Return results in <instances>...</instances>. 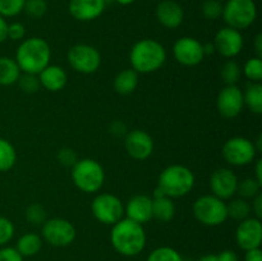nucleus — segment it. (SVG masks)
I'll return each mask as SVG.
<instances>
[{"mask_svg": "<svg viewBox=\"0 0 262 261\" xmlns=\"http://www.w3.org/2000/svg\"><path fill=\"white\" fill-rule=\"evenodd\" d=\"M50 45L41 37L26 38L15 53V61L23 73L38 74L50 64Z\"/></svg>", "mask_w": 262, "mask_h": 261, "instance_id": "nucleus-2", "label": "nucleus"}, {"mask_svg": "<svg viewBox=\"0 0 262 261\" xmlns=\"http://www.w3.org/2000/svg\"><path fill=\"white\" fill-rule=\"evenodd\" d=\"M173 55L182 66L194 67L204 60V46L197 38L184 36L174 44Z\"/></svg>", "mask_w": 262, "mask_h": 261, "instance_id": "nucleus-13", "label": "nucleus"}, {"mask_svg": "<svg viewBox=\"0 0 262 261\" xmlns=\"http://www.w3.org/2000/svg\"><path fill=\"white\" fill-rule=\"evenodd\" d=\"M156 18L165 28H178L183 23L184 10L174 0H163L156 7Z\"/></svg>", "mask_w": 262, "mask_h": 261, "instance_id": "nucleus-20", "label": "nucleus"}, {"mask_svg": "<svg viewBox=\"0 0 262 261\" xmlns=\"http://www.w3.org/2000/svg\"><path fill=\"white\" fill-rule=\"evenodd\" d=\"M243 101L245 105L255 114H261L262 113V84L253 83L248 84L246 91L243 92Z\"/></svg>", "mask_w": 262, "mask_h": 261, "instance_id": "nucleus-26", "label": "nucleus"}, {"mask_svg": "<svg viewBox=\"0 0 262 261\" xmlns=\"http://www.w3.org/2000/svg\"><path fill=\"white\" fill-rule=\"evenodd\" d=\"M253 178L258 182V183L262 184V160L258 159L256 161V166H255V177Z\"/></svg>", "mask_w": 262, "mask_h": 261, "instance_id": "nucleus-48", "label": "nucleus"}, {"mask_svg": "<svg viewBox=\"0 0 262 261\" xmlns=\"http://www.w3.org/2000/svg\"><path fill=\"white\" fill-rule=\"evenodd\" d=\"M25 216L30 224L37 227V225H42L48 220V211H46V209L41 204L33 202V204L27 206L25 211Z\"/></svg>", "mask_w": 262, "mask_h": 261, "instance_id": "nucleus-31", "label": "nucleus"}, {"mask_svg": "<svg viewBox=\"0 0 262 261\" xmlns=\"http://www.w3.org/2000/svg\"><path fill=\"white\" fill-rule=\"evenodd\" d=\"M245 261H262V251L261 248H252V250L246 251Z\"/></svg>", "mask_w": 262, "mask_h": 261, "instance_id": "nucleus-44", "label": "nucleus"}, {"mask_svg": "<svg viewBox=\"0 0 262 261\" xmlns=\"http://www.w3.org/2000/svg\"><path fill=\"white\" fill-rule=\"evenodd\" d=\"M146 261H183V257L176 248L161 246L151 251Z\"/></svg>", "mask_w": 262, "mask_h": 261, "instance_id": "nucleus-30", "label": "nucleus"}, {"mask_svg": "<svg viewBox=\"0 0 262 261\" xmlns=\"http://www.w3.org/2000/svg\"><path fill=\"white\" fill-rule=\"evenodd\" d=\"M72 181L79 191L96 193L104 186L105 170L94 159H78L72 168Z\"/></svg>", "mask_w": 262, "mask_h": 261, "instance_id": "nucleus-5", "label": "nucleus"}, {"mask_svg": "<svg viewBox=\"0 0 262 261\" xmlns=\"http://www.w3.org/2000/svg\"><path fill=\"white\" fill-rule=\"evenodd\" d=\"M0 261H23V256L15 247L0 248Z\"/></svg>", "mask_w": 262, "mask_h": 261, "instance_id": "nucleus-41", "label": "nucleus"}, {"mask_svg": "<svg viewBox=\"0 0 262 261\" xmlns=\"http://www.w3.org/2000/svg\"><path fill=\"white\" fill-rule=\"evenodd\" d=\"M222 17L228 27L246 30L257 18V7L253 0H227L223 5Z\"/></svg>", "mask_w": 262, "mask_h": 261, "instance_id": "nucleus-7", "label": "nucleus"}, {"mask_svg": "<svg viewBox=\"0 0 262 261\" xmlns=\"http://www.w3.org/2000/svg\"><path fill=\"white\" fill-rule=\"evenodd\" d=\"M18 84H19L20 90L26 92V94H35V92H37L41 89V83L37 74H20L19 78H18Z\"/></svg>", "mask_w": 262, "mask_h": 261, "instance_id": "nucleus-36", "label": "nucleus"}, {"mask_svg": "<svg viewBox=\"0 0 262 261\" xmlns=\"http://www.w3.org/2000/svg\"><path fill=\"white\" fill-rule=\"evenodd\" d=\"M215 51L227 59H233L242 51L245 40L241 31L232 27H223L216 32L214 38Z\"/></svg>", "mask_w": 262, "mask_h": 261, "instance_id": "nucleus-14", "label": "nucleus"}, {"mask_svg": "<svg viewBox=\"0 0 262 261\" xmlns=\"http://www.w3.org/2000/svg\"><path fill=\"white\" fill-rule=\"evenodd\" d=\"M112 227L110 242L118 253L133 257L142 252L146 246V232L142 224L123 217Z\"/></svg>", "mask_w": 262, "mask_h": 261, "instance_id": "nucleus-1", "label": "nucleus"}, {"mask_svg": "<svg viewBox=\"0 0 262 261\" xmlns=\"http://www.w3.org/2000/svg\"><path fill=\"white\" fill-rule=\"evenodd\" d=\"M23 10L31 18H42L48 12V3L45 0H26Z\"/></svg>", "mask_w": 262, "mask_h": 261, "instance_id": "nucleus-35", "label": "nucleus"}, {"mask_svg": "<svg viewBox=\"0 0 262 261\" xmlns=\"http://www.w3.org/2000/svg\"><path fill=\"white\" fill-rule=\"evenodd\" d=\"M242 73L245 74L248 81L253 83H258L262 81V60L261 58H250L245 63L242 68Z\"/></svg>", "mask_w": 262, "mask_h": 261, "instance_id": "nucleus-32", "label": "nucleus"}, {"mask_svg": "<svg viewBox=\"0 0 262 261\" xmlns=\"http://www.w3.org/2000/svg\"><path fill=\"white\" fill-rule=\"evenodd\" d=\"M58 161L63 166H67V168H73L74 164L78 161V155H77L76 151L71 147H63L58 151Z\"/></svg>", "mask_w": 262, "mask_h": 261, "instance_id": "nucleus-39", "label": "nucleus"}, {"mask_svg": "<svg viewBox=\"0 0 262 261\" xmlns=\"http://www.w3.org/2000/svg\"><path fill=\"white\" fill-rule=\"evenodd\" d=\"M261 183H258L255 178H245L242 181H238L237 193L241 199H253L256 194L261 192Z\"/></svg>", "mask_w": 262, "mask_h": 261, "instance_id": "nucleus-33", "label": "nucleus"}, {"mask_svg": "<svg viewBox=\"0 0 262 261\" xmlns=\"http://www.w3.org/2000/svg\"><path fill=\"white\" fill-rule=\"evenodd\" d=\"M92 215L105 225H114L124 217V204L113 193H99L91 204Z\"/></svg>", "mask_w": 262, "mask_h": 261, "instance_id": "nucleus-8", "label": "nucleus"}, {"mask_svg": "<svg viewBox=\"0 0 262 261\" xmlns=\"http://www.w3.org/2000/svg\"><path fill=\"white\" fill-rule=\"evenodd\" d=\"M124 215L138 224L148 223L152 219V199L147 194H135L124 205Z\"/></svg>", "mask_w": 262, "mask_h": 261, "instance_id": "nucleus-18", "label": "nucleus"}, {"mask_svg": "<svg viewBox=\"0 0 262 261\" xmlns=\"http://www.w3.org/2000/svg\"><path fill=\"white\" fill-rule=\"evenodd\" d=\"M227 211L228 217L242 222V220L250 217L252 209H251V204L245 199H234L227 204Z\"/></svg>", "mask_w": 262, "mask_h": 261, "instance_id": "nucleus-27", "label": "nucleus"}, {"mask_svg": "<svg viewBox=\"0 0 262 261\" xmlns=\"http://www.w3.org/2000/svg\"><path fill=\"white\" fill-rule=\"evenodd\" d=\"M42 248V238L37 233H25L20 235L17 241L15 250L23 256V257H31L37 255Z\"/></svg>", "mask_w": 262, "mask_h": 261, "instance_id": "nucleus-24", "label": "nucleus"}, {"mask_svg": "<svg viewBox=\"0 0 262 261\" xmlns=\"http://www.w3.org/2000/svg\"><path fill=\"white\" fill-rule=\"evenodd\" d=\"M68 63L76 72L92 74L101 66V55L95 46L89 44H76L67 54Z\"/></svg>", "mask_w": 262, "mask_h": 261, "instance_id": "nucleus-10", "label": "nucleus"}, {"mask_svg": "<svg viewBox=\"0 0 262 261\" xmlns=\"http://www.w3.org/2000/svg\"><path fill=\"white\" fill-rule=\"evenodd\" d=\"M253 46H255V51L257 53V58H262V33L256 35Z\"/></svg>", "mask_w": 262, "mask_h": 261, "instance_id": "nucleus-47", "label": "nucleus"}, {"mask_svg": "<svg viewBox=\"0 0 262 261\" xmlns=\"http://www.w3.org/2000/svg\"><path fill=\"white\" fill-rule=\"evenodd\" d=\"M192 212L197 222L206 227H217L228 219L227 204L214 194H204L193 202Z\"/></svg>", "mask_w": 262, "mask_h": 261, "instance_id": "nucleus-6", "label": "nucleus"}, {"mask_svg": "<svg viewBox=\"0 0 262 261\" xmlns=\"http://www.w3.org/2000/svg\"><path fill=\"white\" fill-rule=\"evenodd\" d=\"M202 46H204V54H205V56L210 55V54H214V53H215V46H214V44H211V42L202 44Z\"/></svg>", "mask_w": 262, "mask_h": 261, "instance_id": "nucleus-49", "label": "nucleus"}, {"mask_svg": "<svg viewBox=\"0 0 262 261\" xmlns=\"http://www.w3.org/2000/svg\"><path fill=\"white\" fill-rule=\"evenodd\" d=\"M252 201L253 202H252V205H251V209H252V211L255 212V215H256L255 217L261 219L262 217V193L261 192L253 197Z\"/></svg>", "mask_w": 262, "mask_h": 261, "instance_id": "nucleus-42", "label": "nucleus"}, {"mask_svg": "<svg viewBox=\"0 0 262 261\" xmlns=\"http://www.w3.org/2000/svg\"><path fill=\"white\" fill-rule=\"evenodd\" d=\"M110 132H112L114 136H117V137H120V136L125 135L124 123L120 122V120L114 122L112 125H110Z\"/></svg>", "mask_w": 262, "mask_h": 261, "instance_id": "nucleus-45", "label": "nucleus"}, {"mask_svg": "<svg viewBox=\"0 0 262 261\" xmlns=\"http://www.w3.org/2000/svg\"><path fill=\"white\" fill-rule=\"evenodd\" d=\"M152 199V219L161 223H168L173 220L176 215V205L173 199L168 196L151 197Z\"/></svg>", "mask_w": 262, "mask_h": 261, "instance_id": "nucleus-22", "label": "nucleus"}, {"mask_svg": "<svg viewBox=\"0 0 262 261\" xmlns=\"http://www.w3.org/2000/svg\"><path fill=\"white\" fill-rule=\"evenodd\" d=\"M238 177L232 169L219 168L210 177V189L214 196L219 197L223 201L230 200L237 193Z\"/></svg>", "mask_w": 262, "mask_h": 261, "instance_id": "nucleus-16", "label": "nucleus"}, {"mask_svg": "<svg viewBox=\"0 0 262 261\" xmlns=\"http://www.w3.org/2000/svg\"><path fill=\"white\" fill-rule=\"evenodd\" d=\"M17 151L5 138L0 137V171H8L15 165Z\"/></svg>", "mask_w": 262, "mask_h": 261, "instance_id": "nucleus-28", "label": "nucleus"}, {"mask_svg": "<svg viewBox=\"0 0 262 261\" xmlns=\"http://www.w3.org/2000/svg\"><path fill=\"white\" fill-rule=\"evenodd\" d=\"M216 107L219 114L227 119L238 117L245 107L243 91L237 84H225L217 95Z\"/></svg>", "mask_w": 262, "mask_h": 261, "instance_id": "nucleus-12", "label": "nucleus"}, {"mask_svg": "<svg viewBox=\"0 0 262 261\" xmlns=\"http://www.w3.org/2000/svg\"><path fill=\"white\" fill-rule=\"evenodd\" d=\"M114 2H117L118 4H120V5H129V4H132L135 0H114Z\"/></svg>", "mask_w": 262, "mask_h": 261, "instance_id": "nucleus-51", "label": "nucleus"}, {"mask_svg": "<svg viewBox=\"0 0 262 261\" xmlns=\"http://www.w3.org/2000/svg\"><path fill=\"white\" fill-rule=\"evenodd\" d=\"M106 0H69L68 10L72 17L81 22H90L104 13Z\"/></svg>", "mask_w": 262, "mask_h": 261, "instance_id": "nucleus-19", "label": "nucleus"}, {"mask_svg": "<svg viewBox=\"0 0 262 261\" xmlns=\"http://www.w3.org/2000/svg\"><path fill=\"white\" fill-rule=\"evenodd\" d=\"M166 60V50L163 44L154 38H142L132 46L129 61L137 73H152L159 71Z\"/></svg>", "mask_w": 262, "mask_h": 261, "instance_id": "nucleus-3", "label": "nucleus"}, {"mask_svg": "<svg viewBox=\"0 0 262 261\" xmlns=\"http://www.w3.org/2000/svg\"><path fill=\"white\" fill-rule=\"evenodd\" d=\"M26 36V27L23 23L20 22H13L8 25L7 31V38H10L13 41L23 40Z\"/></svg>", "mask_w": 262, "mask_h": 261, "instance_id": "nucleus-40", "label": "nucleus"}, {"mask_svg": "<svg viewBox=\"0 0 262 261\" xmlns=\"http://www.w3.org/2000/svg\"><path fill=\"white\" fill-rule=\"evenodd\" d=\"M138 86V73L132 68L123 69L122 72L115 76L114 90L119 95H129L137 89Z\"/></svg>", "mask_w": 262, "mask_h": 261, "instance_id": "nucleus-23", "label": "nucleus"}, {"mask_svg": "<svg viewBox=\"0 0 262 261\" xmlns=\"http://www.w3.org/2000/svg\"><path fill=\"white\" fill-rule=\"evenodd\" d=\"M235 242L243 251L258 248L262 242V223L257 217H247L238 224Z\"/></svg>", "mask_w": 262, "mask_h": 261, "instance_id": "nucleus-15", "label": "nucleus"}, {"mask_svg": "<svg viewBox=\"0 0 262 261\" xmlns=\"http://www.w3.org/2000/svg\"><path fill=\"white\" fill-rule=\"evenodd\" d=\"M197 261H217V257L216 255H211V253H209V255H205L202 256V257H200Z\"/></svg>", "mask_w": 262, "mask_h": 261, "instance_id": "nucleus-50", "label": "nucleus"}, {"mask_svg": "<svg viewBox=\"0 0 262 261\" xmlns=\"http://www.w3.org/2000/svg\"><path fill=\"white\" fill-rule=\"evenodd\" d=\"M125 151L135 160H146L154 151V140L146 130L133 129L125 135Z\"/></svg>", "mask_w": 262, "mask_h": 261, "instance_id": "nucleus-17", "label": "nucleus"}, {"mask_svg": "<svg viewBox=\"0 0 262 261\" xmlns=\"http://www.w3.org/2000/svg\"><path fill=\"white\" fill-rule=\"evenodd\" d=\"M201 13L206 19H217L223 15L222 2H219V0H205L201 5Z\"/></svg>", "mask_w": 262, "mask_h": 261, "instance_id": "nucleus-37", "label": "nucleus"}, {"mask_svg": "<svg viewBox=\"0 0 262 261\" xmlns=\"http://www.w3.org/2000/svg\"><path fill=\"white\" fill-rule=\"evenodd\" d=\"M41 229V238L54 247H67L76 240V227L63 217L48 219Z\"/></svg>", "mask_w": 262, "mask_h": 261, "instance_id": "nucleus-9", "label": "nucleus"}, {"mask_svg": "<svg viewBox=\"0 0 262 261\" xmlns=\"http://www.w3.org/2000/svg\"><path fill=\"white\" fill-rule=\"evenodd\" d=\"M14 230L15 228L12 220L5 216H0V246L7 245L8 242L12 241Z\"/></svg>", "mask_w": 262, "mask_h": 261, "instance_id": "nucleus-38", "label": "nucleus"}, {"mask_svg": "<svg viewBox=\"0 0 262 261\" xmlns=\"http://www.w3.org/2000/svg\"><path fill=\"white\" fill-rule=\"evenodd\" d=\"M223 158L228 164L234 166L248 165L256 158L255 143L246 137H232L223 146Z\"/></svg>", "mask_w": 262, "mask_h": 261, "instance_id": "nucleus-11", "label": "nucleus"}, {"mask_svg": "<svg viewBox=\"0 0 262 261\" xmlns=\"http://www.w3.org/2000/svg\"><path fill=\"white\" fill-rule=\"evenodd\" d=\"M37 76L38 79H40L41 87H43V89L51 92L60 91L68 83L67 72L64 71V68H61L59 66H51V64H49Z\"/></svg>", "mask_w": 262, "mask_h": 261, "instance_id": "nucleus-21", "label": "nucleus"}, {"mask_svg": "<svg viewBox=\"0 0 262 261\" xmlns=\"http://www.w3.org/2000/svg\"><path fill=\"white\" fill-rule=\"evenodd\" d=\"M20 69L15 59L0 56V86H10L18 82Z\"/></svg>", "mask_w": 262, "mask_h": 261, "instance_id": "nucleus-25", "label": "nucleus"}, {"mask_svg": "<svg viewBox=\"0 0 262 261\" xmlns=\"http://www.w3.org/2000/svg\"><path fill=\"white\" fill-rule=\"evenodd\" d=\"M217 261H239L237 253L233 250H224L216 255Z\"/></svg>", "mask_w": 262, "mask_h": 261, "instance_id": "nucleus-43", "label": "nucleus"}, {"mask_svg": "<svg viewBox=\"0 0 262 261\" xmlns=\"http://www.w3.org/2000/svg\"><path fill=\"white\" fill-rule=\"evenodd\" d=\"M219 2H227V0H219Z\"/></svg>", "mask_w": 262, "mask_h": 261, "instance_id": "nucleus-52", "label": "nucleus"}, {"mask_svg": "<svg viewBox=\"0 0 262 261\" xmlns=\"http://www.w3.org/2000/svg\"><path fill=\"white\" fill-rule=\"evenodd\" d=\"M26 0H0V15L4 18L15 17L23 12Z\"/></svg>", "mask_w": 262, "mask_h": 261, "instance_id": "nucleus-34", "label": "nucleus"}, {"mask_svg": "<svg viewBox=\"0 0 262 261\" xmlns=\"http://www.w3.org/2000/svg\"><path fill=\"white\" fill-rule=\"evenodd\" d=\"M220 76L225 84H237L242 77V68L233 59H228L220 68Z\"/></svg>", "mask_w": 262, "mask_h": 261, "instance_id": "nucleus-29", "label": "nucleus"}, {"mask_svg": "<svg viewBox=\"0 0 262 261\" xmlns=\"http://www.w3.org/2000/svg\"><path fill=\"white\" fill-rule=\"evenodd\" d=\"M196 178L188 166L171 164L166 166L159 176L158 187L165 196L178 199L188 194L193 189Z\"/></svg>", "mask_w": 262, "mask_h": 261, "instance_id": "nucleus-4", "label": "nucleus"}, {"mask_svg": "<svg viewBox=\"0 0 262 261\" xmlns=\"http://www.w3.org/2000/svg\"><path fill=\"white\" fill-rule=\"evenodd\" d=\"M7 31H8V23L4 17L0 15V42L7 40Z\"/></svg>", "mask_w": 262, "mask_h": 261, "instance_id": "nucleus-46", "label": "nucleus"}]
</instances>
